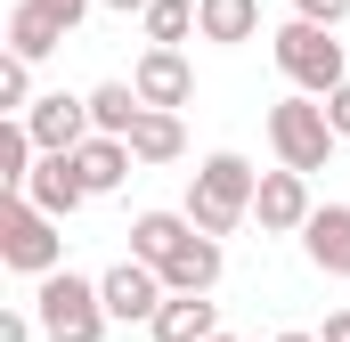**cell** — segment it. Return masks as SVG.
I'll return each mask as SVG.
<instances>
[{"label":"cell","instance_id":"9a60e30c","mask_svg":"<svg viewBox=\"0 0 350 342\" xmlns=\"http://www.w3.org/2000/svg\"><path fill=\"white\" fill-rule=\"evenodd\" d=\"M261 33V0H196V41L212 49H237Z\"/></svg>","mask_w":350,"mask_h":342},{"label":"cell","instance_id":"8992f818","mask_svg":"<svg viewBox=\"0 0 350 342\" xmlns=\"http://www.w3.org/2000/svg\"><path fill=\"white\" fill-rule=\"evenodd\" d=\"M98 293H106V318H114V326H147V318H155V310H163V293H172V285H163V269H155V261H114V269H106V277H98Z\"/></svg>","mask_w":350,"mask_h":342},{"label":"cell","instance_id":"3957f363","mask_svg":"<svg viewBox=\"0 0 350 342\" xmlns=\"http://www.w3.org/2000/svg\"><path fill=\"white\" fill-rule=\"evenodd\" d=\"M269 147H277V163H293V171H326V163H334V147H342V131H334L326 98L293 90V98L269 106Z\"/></svg>","mask_w":350,"mask_h":342},{"label":"cell","instance_id":"7c38bea8","mask_svg":"<svg viewBox=\"0 0 350 342\" xmlns=\"http://www.w3.org/2000/svg\"><path fill=\"white\" fill-rule=\"evenodd\" d=\"M155 342H212L220 334V302L212 293H163V310L147 318Z\"/></svg>","mask_w":350,"mask_h":342},{"label":"cell","instance_id":"f1b7e54d","mask_svg":"<svg viewBox=\"0 0 350 342\" xmlns=\"http://www.w3.org/2000/svg\"><path fill=\"white\" fill-rule=\"evenodd\" d=\"M212 342H237V334H212Z\"/></svg>","mask_w":350,"mask_h":342},{"label":"cell","instance_id":"44dd1931","mask_svg":"<svg viewBox=\"0 0 350 342\" xmlns=\"http://www.w3.org/2000/svg\"><path fill=\"white\" fill-rule=\"evenodd\" d=\"M25 106H33V57L8 49L0 57V114H25Z\"/></svg>","mask_w":350,"mask_h":342},{"label":"cell","instance_id":"5bb4252c","mask_svg":"<svg viewBox=\"0 0 350 342\" xmlns=\"http://www.w3.org/2000/svg\"><path fill=\"white\" fill-rule=\"evenodd\" d=\"M74 163H82V179H90V196H114L122 179H131V139H114V131H90L82 147H74Z\"/></svg>","mask_w":350,"mask_h":342},{"label":"cell","instance_id":"cb8c5ba5","mask_svg":"<svg viewBox=\"0 0 350 342\" xmlns=\"http://www.w3.org/2000/svg\"><path fill=\"white\" fill-rule=\"evenodd\" d=\"M41 8H49V16H57L66 33H74V25H82V16H90V8H98V0H41Z\"/></svg>","mask_w":350,"mask_h":342},{"label":"cell","instance_id":"6da1fadb","mask_svg":"<svg viewBox=\"0 0 350 342\" xmlns=\"http://www.w3.org/2000/svg\"><path fill=\"white\" fill-rule=\"evenodd\" d=\"M253 196H261V171L245 163V155H228V147L187 171V220H196L204 237H237V228L253 220Z\"/></svg>","mask_w":350,"mask_h":342},{"label":"cell","instance_id":"8fae6325","mask_svg":"<svg viewBox=\"0 0 350 342\" xmlns=\"http://www.w3.org/2000/svg\"><path fill=\"white\" fill-rule=\"evenodd\" d=\"M25 196H33L41 212L74 220V212L90 204V179H82V163H74V155H41V163H33V179H25Z\"/></svg>","mask_w":350,"mask_h":342},{"label":"cell","instance_id":"e0dca14e","mask_svg":"<svg viewBox=\"0 0 350 342\" xmlns=\"http://www.w3.org/2000/svg\"><path fill=\"white\" fill-rule=\"evenodd\" d=\"M131 155H139V163H179V155H187L179 106H147V114L131 122Z\"/></svg>","mask_w":350,"mask_h":342},{"label":"cell","instance_id":"ac0fdd59","mask_svg":"<svg viewBox=\"0 0 350 342\" xmlns=\"http://www.w3.org/2000/svg\"><path fill=\"white\" fill-rule=\"evenodd\" d=\"M187 237H196V220H187V212H139V220H131V253L155 261V269H163Z\"/></svg>","mask_w":350,"mask_h":342},{"label":"cell","instance_id":"ffe728a7","mask_svg":"<svg viewBox=\"0 0 350 342\" xmlns=\"http://www.w3.org/2000/svg\"><path fill=\"white\" fill-rule=\"evenodd\" d=\"M139 25H147V41H187V33H196V0H147V8H139Z\"/></svg>","mask_w":350,"mask_h":342},{"label":"cell","instance_id":"2e32d148","mask_svg":"<svg viewBox=\"0 0 350 342\" xmlns=\"http://www.w3.org/2000/svg\"><path fill=\"white\" fill-rule=\"evenodd\" d=\"M8 49L41 66V57H57V49H66V25H57L41 0H16V8H8Z\"/></svg>","mask_w":350,"mask_h":342},{"label":"cell","instance_id":"484cf974","mask_svg":"<svg viewBox=\"0 0 350 342\" xmlns=\"http://www.w3.org/2000/svg\"><path fill=\"white\" fill-rule=\"evenodd\" d=\"M318 342H350V310H334V318H326V334Z\"/></svg>","mask_w":350,"mask_h":342},{"label":"cell","instance_id":"d6986e66","mask_svg":"<svg viewBox=\"0 0 350 342\" xmlns=\"http://www.w3.org/2000/svg\"><path fill=\"white\" fill-rule=\"evenodd\" d=\"M147 114V98H139V82H98L90 90V122L98 131H114V139H131V122Z\"/></svg>","mask_w":350,"mask_h":342},{"label":"cell","instance_id":"603a6c76","mask_svg":"<svg viewBox=\"0 0 350 342\" xmlns=\"http://www.w3.org/2000/svg\"><path fill=\"white\" fill-rule=\"evenodd\" d=\"M41 334V318H33V310H8V318H0V342H33Z\"/></svg>","mask_w":350,"mask_h":342},{"label":"cell","instance_id":"83f0119b","mask_svg":"<svg viewBox=\"0 0 350 342\" xmlns=\"http://www.w3.org/2000/svg\"><path fill=\"white\" fill-rule=\"evenodd\" d=\"M269 342H318V334H301V326H285V334H269Z\"/></svg>","mask_w":350,"mask_h":342},{"label":"cell","instance_id":"9c48e42d","mask_svg":"<svg viewBox=\"0 0 350 342\" xmlns=\"http://www.w3.org/2000/svg\"><path fill=\"white\" fill-rule=\"evenodd\" d=\"M131 82H139L147 106H187V98H196V66L179 57L172 41H147V57L131 66Z\"/></svg>","mask_w":350,"mask_h":342},{"label":"cell","instance_id":"4316f807","mask_svg":"<svg viewBox=\"0 0 350 342\" xmlns=\"http://www.w3.org/2000/svg\"><path fill=\"white\" fill-rule=\"evenodd\" d=\"M98 8H122V16H139V8H147V0H98Z\"/></svg>","mask_w":350,"mask_h":342},{"label":"cell","instance_id":"5b68a950","mask_svg":"<svg viewBox=\"0 0 350 342\" xmlns=\"http://www.w3.org/2000/svg\"><path fill=\"white\" fill-rule=\"evenodd\" d=\"M277 66H285V82L310 90V98H326V90L350 82V57H342V41H334V25H310V16H285L277 25Z\"/></svg>","mask_w":350,"mask_h":342},{"label":"cell","instance_id":"d4e9b609","mask_svg":"<svg viewBox=\"0 0 350 342\" xmlns=\"http://www.w3.org/2000/svg\"><path fill=\"white\" fill-rule=\"evenodd\" d=\"M326 114H334V131L350 139V82H342V90H326Z\"/></svg>","mask_w":350,"mask_h":342},{"label":"cell","instance_id":"30bf717a","mask_svg":"<svg viewBox=\"0 0 350 342\" xmlns=\"http://www.w3.org/2000/svg\"><path fill=\"white\" fill-rule=\"evenodd\" d=\"M301 253L318 277H350V204H318L301 220Z\"/></svg>","mask_w":350,"mask_h":342},{"label":"cell","instance_id":"7402d4cb","mask_svg":"<svg viewBox=\"0 0 350 342\" xmlns=\"http://www.w3.org/2000/svg\"><path fill=\"white\" fill-rule=\"evenodd\" d=\"M293 16H310V25H334V33H342V25H350V0H293Z\"/></svg>","mask_w":350,"mask_h":342},{"label":"cell","instance_id":"4fadbf2b","mask_svg":"<svg viewBox=\"0 0 350 342\" xmlns=\"http://www.w3.org/2000/svg\"><path fill=\"white\" fill-rule=\"evenodd\" d=\"M220 269H228L220 237H204V228H196V237L163 261V285H172V293H212V285H220Z\"/></svg>","mask_w":350,"mask_h":342},{"label":"cell","instance_id":"52a82bcc","mask_svg":"<svg viewBox=\"0 0 350 342\" xmlns=\"http://www.w3.org/2000/svg\"><path fill=\"white\" fill-rule=\"evenodd\" d=\"M25 131H33V147H41V155H74L98 122H90V98L49 90V98H33V106H25Z\"/></svg>","mask_w":350,"mask_h":342},{"label":"cell","instance_id":"7a4b0ae2","mask_svg":"<svg viewBox=\"0 0 350 342\" xmlns=\"http://www.w3.org/2000/svg\"><path fill=\"white\" fill-rule=\"evenodd\" d=\"M33 318H41V334H49V342H106V326H114L98 277H74V269L33 277Z\"/></svg>","mask_w":350,"mask_h":342},{"label":"cell","instance_id":"277c9868","mask_svg":"<svg viewBox=\"0 0 350 342\" xmlns=\"http://www.w3.org/2000/svg\"><path fill=\"white\" fill-rule=\"evenodd\" d=\"M66 220L57 212H41L25 187H8V204H0V261L16 269V277H49V269H66V237H57Z\"/></svg>","mask_w":350,"mask_h":342},{"label":"cell","instance_id":"ba28073f","mask_svg":"<svg viewBox=\"0 0 350 342\" xmlns=\"http://www.w3.org/2000/svg\"><path fill=\"white\" fill-rule=\"evenodd\" d=\"M253 212H261V228H269V237H301V220L318 212V204H310V171H293V163L261 171V196H253Z\"/></svg>","mask_w":350,"mask_h":342}]
</instances>
